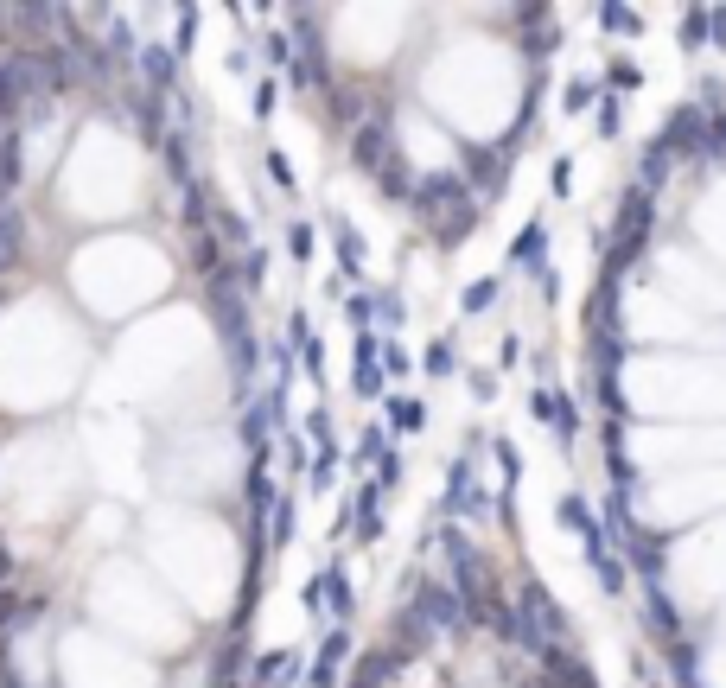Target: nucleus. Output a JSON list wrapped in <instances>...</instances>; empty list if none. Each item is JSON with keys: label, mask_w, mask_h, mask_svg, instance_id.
I'll list each match as a JSON object with an SVG mask.
<instances>
[{"label": "nucleus", "mask_w": 726, "mask_h": 688, "mask_svg": "<svg viewBox=\"0 0 726 688\" xmlns=\"http://www.w3.org/2000/svg\"><path fill=\"white\" fill-rule=\"evenodd\" d=\"M421 90L434 109L453 115V128L497 141L504 128L523 122V64L510 58L504 39H453L434 58V71H421Z\"/></svg>", "instance_id": "nucleus-1"}, {"label": "nucleus", "mask_w": 726, "mask_h": 688, "mask_svg": "<svg viewBox=\"0 0 726 688\" xmlns=\"http://www.w3.org/2000/svg\"><path fill=\"white\" fill-rule=\"evenodd\" d=\"M612 408L637 415H726V357L707 351H644L612 357L599 370Z\"/></svg>", "instance_id": "nucleus-2"}, {"label": "nucleus", "mask_w": 726, "mask_h": 688, "mask_svg": "<svg viewBox=\"0 0 726 688\" xmlns=\"http://www.w3.org/2000/svg\"><path fill=\"white\" fill-rule=\"evenodd\" d=\"M625 504V523L644 536V529H682L701 523L726 504V466H695V472H656V478H631L618 491Z\"/></svg>", "instance_id": "nucleus-3"}, {"label": "nucleus", "mask_w": 726, "mask_h": 688, "mask_svg": "<svg viewBox=\"0 0 726 688\" xmlns=\"http://www.w3.org/2000/svg\"><path fill=\"white\" fill-rule=\"evenodd\" d=\"M650 593L669 599L682 618L695 612H714L726 599V523L701 529V536H682L656 555V574H650Z\"/></svg>", "instance_id": "nucleus-4"}, {"label": "nucleus", "mask_w": 726, "mask_h": 688, "mask_svg": "<svg viewBox=\"0 0 726 688\" xmlns=\"http://www.w3.org/2000/svg\"><path fill=\"white\" fill-rule=\"evenodd\" d=\"M650 281L682 300L695 319H726V268H714L688 243H650Z\"/></svg>", "instance_id": "nucleus-5"}, {"label": "nucleus", "mask_w": 726, "mask_h": 688, "mask_svg": "<svg viewBox=\"0 0 726 688\" xmlns=\"http://www.w3.org/2000/svg\"><path fill=\"white\" fill-rule=\"evenodd\" d=\"M688 223H695V236L707 243V262L726 268V172L695 198V217H688Z\"/></svg>", "instance_id": "nucleus-6"}, {"label": "nucleus", "mask_w": 726, "mask_h": 688, "mask_svg": "<svg viewBox=\"0 0 726 688\" xmlns=\"http://www.w3.org/2000/svg\"><path fill=\"white\" fill-rule=\"evenodd\" d=\"M134 71H141V90H153V96H172V90H179V58H172L166 45H153V39L134 51Z\"/></svg>", "instance_id": "nucleus-7"}, {"label": "nucleus", "mask_w": 726, "mask_h": 688, "mask_svg": "<svg viewBox=\"0 0 726 688\" xmlns=\"http://www.w3.org/2000/svg\"><path fill=\"white\" fill-rule=\"evenodd\" d=\"M676 676H682L688 688H726V644L714 638V644L688 650V663L676 657Z\"/></svg>", "instance_id": "nucleus-8"}, {"label": "nucleus", "mask_w": 726, "mask_h": 688, "mask_svg": "<svg viewBox=\"0 0 726 688\" xmlns=\"http://www.w3.org/2000/svg\"><path fill=\"white\" fill-rule=\"evenodd\" d=\"M510 268L548 274V223H542V217H529L523 230H516V243H510Z\"/></svg>", "instance_id": "nucleus-9"}, {"label": "nucleus", "mask_w": 726, "mask_h": 688, "mask_svg": "<svg viewBox=\"0 0 726 688\" xmlns=\"http://www.w3.org/2000/svg\"><path fill=\"white\" fill-rule=\"evenodd\" d=\"M20 166H26V147H20V128H0V211L20 192Z\"/></svg>", "instance_id": "nucleus-10"}, {"label": "nucleus", "mask_w": 726, "mask_h": 688, "mask_svg": "<svg viewBox=\"0 0 726 688\" xmlns=\"http://www.w3.org/2000/svg\"><path fill=\"white\" fill-rule=\"evenodd\" d=\"M26 262V217H20V204H7L0 211V274H13Z\"/></svg>", "instance_id": "nucleus-11"}, {"label": "nucleus", "mask_w": 726, "mask_h": 688, "mask_svg": "<svg viewBox=\"0 0 726 688\" xmlns=\"http://www.w3.org/2000/svg\"><path fill=\"white\" fill-rule=\"evenodd\" d=\"M344 657H351V631H332V638L319 644V663H313V676H306V682H313V688H332L338 669H344Z\"/></svg>", "instance_id": "nucleus-12"}, {"label": "nucleus", "mask_w": 726, "mask_h": 688, "mask_svg": "<svg viewBox=\"0 0 726 688\" xmlns=\"http://www.w3.org/2000/svg\"><path fill=\"white\" fill-rule=\"evenodd\" d=\"M376 504H383V491L363 485V491H357V536H363V542L383 536V510H376Z\"/></svg>", "instance_id": "nucleus-13"}, {"label": "nucleus", "mask_w": 726, "mask_h": 688, "mask_svg": "<svg viewBox=\"0 0 726 688\" xmlns=\"http://www.w3.org/2000/svg\"><path fill=\"white\" fill-rule=\"evenodd\" d=\"M497 294H504V281H497V274H491V281H472V287L459 294V313H465V319L491 313V306H497Z\"/></svg>", "instance_id": "nucleus-14"}, {"label": "nucleus", "mask_w": 726, "mask_h": 688, "mask_svg": "<svg viewBox=\"0 0 726 688\" xmlns=\"http://www.w3.org/2000/svg\"><path fill=\"white\" fill-rule=\"evenodd\" d=\"M389 421L402 427V434H414V427H427V408L414 402V395H389Z\"/></svg>", "instance_id": "nucleus-15"}, {"label": "nucleus", "mask_w": 726, "mask_h": 688, "mask_svg": "<svg viewBox=\"0 0 726 688\" xmlns=\"http://www.w3.org/2000/svg\"><path fill=\"white\" fill-rule=\"evenodd\" d=\"M338 268H344V274L363 268V236L351 230V223H338Z\"/></svg>", "instance_id": "nucleus-16"}, {"label": "nucleus", "mask_w": 726, "mask_h": 688, "mask_svg": "<svg viewBox=\"0 0 726 688\" xmlns=\"http://www.w3.org/2000/svg\"><path fill=\"white\" fill-rule=\"evenodd\" d=\"M427 370H434V376H453L459 370V344L453 338H434V344H427Z\"/></svg>", "instance_id": "nucleus-17"}, {"label": "nucleus", "mask_w": 726, "mask_h": 688, "mask_svg": "<svg viewBox=\"0 0 726 688\" xmlns=\"http://www.w3.org/2000/svg\"><path fill=\"white\" fill-rule=\"evenodd\" d=\"M192 39H198V13L192 7H179V32H172V58H192Z\"/></svg>", "instance_id": "nucleus-18"}, {"label": "nucleus", "mask_w": 726, "mask_h": 688, "mask_svg": "<svg viewBox=\"0 0 726 688\" xmlns=\"http://www.w3.org/2000/svg\"><path fill=\"white\" fill-rule=\"evenodd\" d=\"M593 102H599V90H593V83H580V77H574V83H567V96H561V109H567V115H586Z\"/></svg>", "instance_id": "nucleus-19"}, {"label": "nucleus", "mask_w": 726, "mask_h": 688, "mask_svg": "<svg viewBox=\"0 0 726 688\" xmlns=\"http://www.w3.org/2000/svg\"><path fill=\"white\" fill-rule=\"evenodd\" d=\"M287 255L293 262H313V223H287Z\"/></svg>", "instance_id": "nucleus-20"}, {"label": "nucleus", "mask_w": 726, "mask_h": 688, "mask_svg": "<svg viewBox=\"0 0 726 688\" xmlns=\"http://www.w3.org/2000/svg\"><path fill=\"white\" fill-rule=\"evenodd\" d=\"M262 51H268V64H281V71H293V39H281V32H268V39H262Z\"/></svg>", "instance_id": "nucleus-21"}, {"label": "nucleus", "mask_w": 726, "mask_h": 688, "mask_svg": "<svg viewBox=\"0 0 726 688\" xmlns=\"http://www.w3.org/2000/svg\"><path fill=\"white\" fill-rule=\"evenodd\" d=\"M605 83H612V90H637V83H644V71H637L631 58H618V64H612V77H605Z\"/></svg>", "instance_id": "nucleus-22"}, {"label": "nucleus", "mask_w": 726, "mask_h": 688, "mask_svg": "<svg viewBox=\"0 0 726 688\" xmlns=\"http://www.w3.org/2000/svg\"><path fill=\"white\" fill-rule=\"evenodd\" d=\"M344 313H351V319L363 325V332H370V319H376V294H351V300H344Z\"/></svg>", "instance_id": "nucleus-23"}, {"label": "nucleus", "mask_w": 726, "mask_h": 688, "mask_svg": "<svg viewBox=\"0 0 726 688\" xmlns=\"http://www.w3.org/2000/svg\"><path fill=\"white\" fill-rule=\"evenodd\" d=\"M0 631H20V593L0 587Z\"/></svg>", "instance_id": "nucleus-24"}, {"label": "nucleus", "mask_w": 726, "mask_h": 688, "mask_svg": "<svg viewBox=\"0 0 726 688\" xmlns=\"http://www.w3.org/2000/svg\"><path fill=\"white\" fill-rule=\"evenodd\" d=\"M701 26H707V13H701V7L688 13V20H676V39H688L682 51H695V45H701Z\"/></svg>", "instance_id": "nucleus-25"}, {"label": "nucleus", "mask_w": 726, "mask_h": 688, "mask_svg": "<svg viewBox=\"0 0 726 688\" xmlns=\"http://www.w3.org/2000/svg\"><path fill=\"white\" fill-rule=\"evenodd\" d=\"M332 478H338V446H332V453H319V459H313V485L325 491Z\"/></svg>", "instance_id": "nucleus-26"}, {"label": "nucleus", "mask_w": 726, "mask_h": 688, "mask_svg": "<svg viewBox=\"0 0 726 688\" xmlns=\"http://www.w3.org/2000/svg\"><path fill=\"white\" fill-rule=\"evenodd\" d=\"M274 102H281V83H255V115H274Z\"/></svg>", "instance_id": "nucleus-27"}, {"label": "nucleus", "mask_w": 726, "mask_h": 688, "mask_svg": "<svg viewBox=\"0 0 726 688\" xmlns=\"http://www.w3.org/2000/svg\"><path fill=\"white\" fill-rule=\"evenodd\" d=\"M605 26H612V32H637V13H625V7H605Z\"/></svg>", "instance_id": "nucleus-28"}, {"label": "nucleus", "mask_w": 726, "mask_h": 688, "mask_svg": "<svg viewBox=\"0 0 726 688\" xmlns=\"http://www.w3.org/2000/svg\"><path fill=\"white\" fill-rule=\"evenodd\" d=\"M268 179H274V185H287V192H293V166L281 160V153H268Z\"/></svg>", "instance_id": "nucleus-29"}, {"label": "nucleus", "mask_w": 726, "mask_h": 688, "mask_svg": "<svg viewBox=\"0 0 726 688\" xmlns=\"http://www.w3.org/2000/svg\"><path fill=\"white\" fill-rule=\"evenodd\" d=\"M472 395H478V402H491V395H497V376L491 370H472Z\"/></svg>", "instance_id": "nucleus-30"}, {"label": "nucleus", "mask_w": 726, "mask_h": 688, "mask_svg": "<svg viewBox=\"0 0 726 688\" xmlns=\"http://www.w3.org/2000/svg\"><path fill=\"white\" fill-rule=\"evenodd\" d=\"M13 567H20V561H13V548L0 542V587H7V580H13Z\"/></svg>", "instance_id": "nucleus-31"}, {"label": "nucleus", "mask_w": 726, "mask_h": 688, "mask_svg": "<svg viewBox=\"0 0 726 688\" xmlns=\"http://www.w3.org/2000/svg\"><path fill=\"white\" fill-rule=\"evenodd\" d=\"M714 638L726 644V599H720V606H714Z\"/></svg>", "instance_id": "nucleus-32"}, {"label": "nucleus", "mask_w": 726, "mask_h": 688, "mask_svg": "<svg viewBox=\"0 0 726 688\" xmlns=\"http://www.w3.org/2000/svg\"><path fill=\"white\" fill-rule=\"evenodd\" d=\"M0 306H7V294H0Z\"/></svg>", "instance_id": "nucleus-33"}]
</instances>
